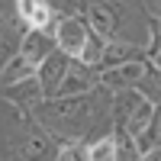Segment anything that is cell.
Instances as JSON below:
<instances>
[{
    "mask_svg": "<svg viewBox=\"0 0 161 161\" xmlns=\"http://www.w3.org/2000/svg\"><path fill=\"white\" fill-rule=\"evenodd\" d=\"M152 119H155V103L139 87L116 90V106H113V126L116 129H126L129 136L142 139L152 129Z\"/></svg>",
    "mask_w": 161,
    "mask_h": 161,
    "instance_id": "cell-1",
    "label": "cell"
},
{
    "mask_svg": "<svg viewBox=\"0 0 161 161\" xmlns=\"http://www.w3.org/2000/svg\"><path fill=\"white\" fill-rule=\"evenodd\" d=\"M52 36H55V45H58L68 58L84 61V64L100 61V52H103V48L93 45V39H90V32H87V23H84V19H77V16H58L55 26H52Z\"/></svg>",
    "mask_w": 161,
    "mask_h": 161,
    "instance_id": "cell-2",
    "label": "cell"
},
{
    "mask_svg": "<svg viewBox=\"0 0 161 161\" xmlns=\"http://www.w3.org/2000/svg\"><path fill=\"white\" fill-rule=\"evenodd\" d=\"M68 68H71V58L64 55V52H61V55H58V52H52V55L36 68V84H39V90H42L45 100L58 97V90H61V84H64Z\"/></svg>",
    "mask_w": 161,
    "mask_h": 161,
    "instance_id": "cell-3",
    "label": "cell"
},
{
    "mask_svg": "<svg viewBox=\"0 0 161 161\" xmlns=\"http://www.w3.org/2000/svg\"><path fill=\"white\" fill-rule=\"evenodd\" d=\"M145 71H148V61H142V58H132L126 64H116V68H106L100 74V87L106 90H126V87H139V80L145 77Z\"/></svg>",
    "mask_w": 161,
    "mask_h": 161,
    "instance_id": "cell-4",
    "label": "cell"
},
{
    "mask_svg": "<svg viewBox=\"0 0 161 161\" xmlns=\"http://www.w3.org/2000/svg\"><path fill=\"white\" fill-rule=\"evenodd\" d=\"M52 52H55V36H52L48 29H29L23 36V42H19V55L29 58L36 68L52 55Z\"/></svg>",
    "mask_w": 161,
    "mask_h": 161,
    "instance_id": "cell-5",
    "label": "cell"
},
{
    "mask_svg": "<svg viewBox=\"0 0 161 161\" xmlns=\"http://www.w3.org/2000/svg\"><path fill=\"white\" fill-rule=\"evenodd\" d=\"M97 84H100V77H93L90 64L77 61V64L68 68V74H64V84L58 90V97H84V93H90Z\"/></svg>",
    "mask_w": 161,
    "mask_h": 161,
    "instance_id": "cell-6",
    "label": "cell"
},
{
    "mask_svg": "<svg viewBox=\"0 0 161 161\" xmlns=\"http://www.w3.org/2000/svg\"><path fill=\"white\" fill-rule=\"evenodd\" d=\"M29 77H36V64H32L29 58H23L19 52H16V55H10V61L3 64V71H0V80H3L7 87L23 84V80H29Z\"/></svg>",
    "mask_w": 161,
    "mask_h": 161,
    "instance_id": "cell-7",
    "label": "cell"
},
{
    "mask_svg": "<svg viewBox=\"0 0 161 161\" xmlns=\"http://www.w3.org/2000/svg\"><path fill=\"white\" fill-rule=\"evenodd\" d=\"M132 58H139L136 48H132L129 42H119V39H116V42H106L103 52H100V64H103V68H116V64H126Z\"/></svg>",
    "mask_w": 161,
    "mask_h": 161,
    "instance_id": "cell-8",
    "label": "cell"
},
{
    "mask_svg": "<svg viewBox=\"0 0 161 161\" xmlns=\"http://www.w3.org/2000/svg\"><path fill=\"white\" fill-rule=\"evenodd\" d=\"M113 142H116V161H139V158H142L139 139L129 136L126 129H116V132H113Z\"/></svg>",
    "mask_w": 161,
    "mask_h": 161,
    "instance_id": "cell-9",
    "label": "cell"
},
{
    "mask_svg": "<svg viewBox=\"0 0 161 161\" xmlns=\"http://www.w3.org/2000/svg\"><path fill=\"white\" fill-rule=\"evenodd\" d=\"M13 152H16L23 161H36V158H42V155L48 152V139H45V136H29L26 142H19Z\"/></svg>",
    "mask_w": 161,
    "mask_h": 161,
    "instance_id": "cell-10",
    "label": "cell"
},
{
    "mask_svg": "<svg viewBox=\"0 0 161 161\" xmlns=\"http://www.w3.org/2000/svg\"><path fill=\"white\" fill-rule=\"evenodd\" d=\"M139 90L148 97L155 106L161 103V71L155 68V64H148V71H145V77L139 80Z\"/></svg>",
    "mask_w": 161,
    "mask_h": 161,
    "instance_id": "cell-11",
    "label": "cell"
},
{
    "mask_svg": "<svg viewBox=\"0 0 161 161\" xmlns=\"http://www.w3.org/2000/svg\"><path fill=\"white\" fill-rule=\"evenodd\" d=\"M90 161H116V142H113V136H106V139L90 145Z\"/></svg>",
    "mask_w": 161,
    "mask_h": 161,
    "instance_id": "cell-12",
    "label": "cell"
},
{
    "mask_svg": "<svg viewBox=\"0 0 161 161\" xmlns=\"http://www.w3.org/2000/svg\"><path fill=\"white\" fill-rule=\"evenodd\" d=\"M58 161H90V148H84V145H68L64 152H58Z\"/></svg>",
    "mask_w": 161,
    "mask_h": 161,
    "instance_id": "cell-13",
    "label": "cell"
},
{
    "mask_svg": "<svg viewBox=\"0 0 161 161\" xmlns=\"http://www.w3.org/2000/svg\"><path fill=\"white\" fill-rule=\"evenodd\" d=\"M145 52H148V58L161 52V19L152 23V29H148V48H145Z\"/></svg>",
    "mask_w": 161,
    "mask_h": 161,
    "instance_id": "cell-14",
    "label": "cell"
},
{
    "mask_svg": "<svg viewBox=\"0 0 161 161\" xmlns=\"http://www.w3.org/2000/svg\"><path fill=\"white\" fill-rule=\"evenodd\" d=\"M139 142H152V145H161V110H155V119H152V129L145 132Z\"/></svg>",
    "mask_w": 161,
    "mask_h": 161,
    "instance_id": "cell-15",
    "label": "cell"
},
{
    "mask_svg": "<svg viewBox=\"0 0 161 161\" xmlns=\"http://www.w3.org/2000/svg\"><path fill=\"white\" fill-rule=\"evenodd\" d=\"M39 7H42V0H16V13H19L26 23L36 16V10H39Z\"/></svg>",
    "mask_w": 161,
    "mask_h": 161,
    "instance_id": "cell-16",
    "label": "cell"
},
{
    "mask_svg": "<svg viewBox=\"0 0 161 161\" xmlns=\"http://www.w3.org/2000/svg\"><path fill=\"white\" fill-rule=\"evenodd\" d=\"M139 161H161V145H152V148H145Z\"/></svg>",
    "mask_w": 161,
    "mask_h": 161,
    "instance_id": "cell-17",
    "label": "cell"
},
{
    "mask_svg": "<svg viewBox=\"0 0 161 161\" xmlns=\"http://www.w3.org/2000/svg\"><path fill=\"white\" fill-rule=\"evenodd\" d=\"M7 52H10V42H7V36L0 32V71H3V64L10 61V58H7Z\"/></svg>",
    "mask_w": 161,
    "mask_h": 161,
    "instance_id": "cell-18",
    "label": "cell"
},
{
    "mask_svg": "<svg viewBox=\"0 0 161 161\" xmlns=\"http://www.w3.org/2000/svg\"><path fill=\"white\" fill-rule=\"evenodd\" d=\"M145 7H148V10L155 13V16L161 19V0H145Z\"/></svg>",
    "mask_w": 161,
    "mask_h": 161,
    "instance_id": "cell-19",
    "label": "cell"
},
{
    "mask_svg": "<svg viewBox=\"0 0 161 161\" xmlns=\"http://www.w3.org/2000/svg\"><path fill=\"white\" fill-rule=\"evenodd\" d=\"M148 61H152V64H155V68H158V71H161V52H158V55H152V58H148Z\"/></svg>",
    "mask_w": 161,
    "mask_h": 161,
    "instance_id": "cell-20",
    "label": "cell"
}]
</instances>
